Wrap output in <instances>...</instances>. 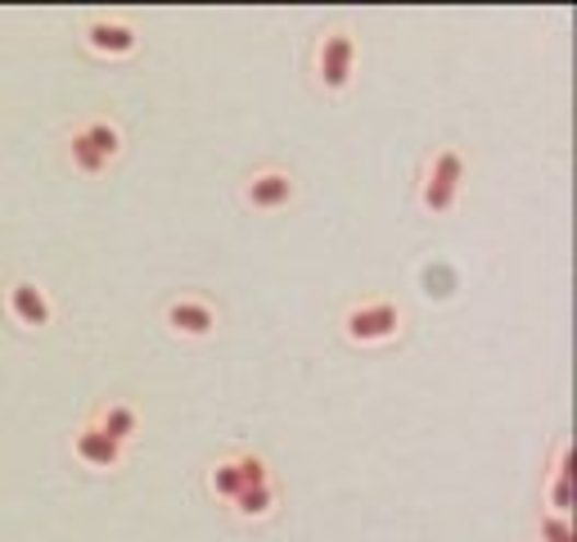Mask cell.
<instances>
[{
    "label": "cell",
    "instance_id": "6da1fadb",
    "mask_svg": "<svg viewBox=\"0 0 577 542\" xmlns=\"http://www.w3.org/2000/svg\"><path fill=\"white\" fill-rule=\"evenodd\" d=\"M470 186V154L460 145H438V150L425 154V168H419L415 181V199L429 217H451L465 199Z\"/></svg>",
    "mask_w": 577,
    "mask_h": 542
},
{
    "label": "cell",
    "instance_id": "7a4b0ae2",
    "mask_svg": "<svg viewBox=\"0 0 577 542\" xmlns=\"http://www.w3.org/2000/svg\"><path fill=\"white\" fill-rule=\"evenodd\" d=\"M361 68V36L348 23H330L312 42V87L321 95H348Z\"/></svg>",
    "mask_w": 577,
    "mask_h": 542
},
{
    "label": "cell",
    "instance_id": "3957f363",
    "mask_svg": "<svg viewBox=\"0 0 577 542\" xmlns=\"http://www.w3.org/2000/svg\"><path fill=\"white\" fill-rule=\"evenodd\" d=\"M123 150H127V136H123L118 118H108V114L77 123L64 140V159L77 176H104L113 163L123 159Z\"/></svg>",
    "mask_w": 577,
    "mask_h": 542
},
{
    "label": "cell",
    "instance_id": "277c9868",
    "mask_svg": "<svg viewBox=\"0 0 577 542\" xmlns=\"http://www.w3.org/2000/svg\"><path fill=\"white\" fill-rule=\"evenodd\" d=\"M338 331L353 348H383V344H397L406 335V308L397 299H357L343 308L338 316Z\"/></svg>",
    "mask_w": 577,
    "mask_h": 542
},
{
    "label": "cell",
    "instance_id": "5b68a950",
    "mask_svg": "<svg viewBox=\"0 0 577 542\" xmlns=\"http://www.w3.org/2000/svg\"><path fill=\"white\" fill-rule=\"evenodd\" d=\"M240 204L253 208V212H285L289 204H298V176L280 163L253 168L240 181Z\"/></svg>",
    "mask_w": 577,
    "mask_h": 542
},
{
    "label": "cell",
    "instance_id": "8992f818",
    "mask_svg": "<svg viewBox=\"0 0 577 542\" xmlns=\"http://www.w3.org/2000/svg\"><path fill=\"white\" fill-rule=\"evenodd\" d=\"M82 46L95 59H113V64H118V59H131L140 50V32L123 14H91L82 23Z\"/></svg>",
    "mask_w": 577,
    "mask_h": 542
},
{
    "label": "cell",
    "instance_id": "52a82bcc",
    "mask_svg": "<svg viewBox=\"0 0 577 542\" xmlns=\"http://www.w3.org/2000/svg\"><path fill=\"white\" fill-rule=\"evenodd\" d=\"M5 316L19 325V331H32V335H42L55 325V303L46 295V285L42 280H32V276H19L5 285Z\"/></svg>",
    "mask_w": 577,
    "mask_h": 542
},
{
    "label": "cell",
    "instance_id": "ba28073f",
    "mask_svg": "<svg viewBox=\"0 0 577 542\" xmlns=\"http://www.w3.org/2000/svg\"><path fill=\"white\" fill-rule=\"evenodd\" d=\"M163 321L176 339H212L217 325H221V312L204 295H176V299H168Z\"/></svg>",
    "mask_w": 577,
    "mask_h": 542
},
{
    "label": "cell",
    "instance_id": "9c48e42d",
    "mask_svg": "<svg viewBox=\"0 0 577 542\" xmlns=\"http://www.w3.org/2000/svg\"><path fill=\"white\" fill-rule=\"evenodd\" d=\"M72 457L82 461L86 470H100V475H113V470L127 465V448L113 443L95 420H82V425L72 429Z\"/></svg>",
    "mask_w": 577,
    "mask_h": 542
},
{
    "label": "cell",
    "instance_id": "30bf717a",
    "mask_svg": "<svg viewBox=\"0 0 577 542\" xmlns=\"http://www.w3.org/2000/svg\"><path fill=\"white\" fill-rule=\"evenodd\" d=\"M113 443H123V448H131V439L140 434V412L131 407V403H123V397H113V403H104V407H95V416H91Z\"/></svg>",
    "mask_w": 577,
    "mask_h": 542
},
{
    "label": "cell",
    "instance_id": "8fae6325",
    "mask_svg": "<svg viewBox=\"0 0 577 542\" xmlns=\"http://www.w3.org/2000/svg\"><path fill=\"white\" fill-rule=\"evenodd\" d=\"M204 488H208V497H217V501H235L240 493H244V480H240V465H235V452L230 457H217L212 465H208V475H204Z\"/></svg>",
    "mask_w": 577,
    "mask_h": 542
},
{
    "label": "cell",
    "instance_id": "7c38bea8",
    "mask_svg": "<svg viewBox=\"0 0 577 542\" xmlns=\"http://www.w3.org/2000/svg\"><path fill=\"white\" fill-rule=\"evenodd\" d=\"M276 506H280V488H276V480H272V484L244 488L235 501H230V511H235L240 520H272Z\"/></svg>",
    "mask_w": 577,
    "mask_h": 542
},
{
    "label": "cell",
    "instance_id": "4fadbf2b",
    "mask_svg": "<svg viewBox=\"0 0 577 542\" xmlns=\"http://www.w3.org/2000/svg\"><path fill=\"white\" fill-rule=\"evenodd\" d=\"M568 443H559L555 448V465H551V493H546V506L555 516H568V506H573V497H568Z\"/></svg>",
    "mask_w": 577,
    "mask_h": 542
},
{
    "label": "cell",
    "instance_id": "5bb4252c",
    "mask_svg": "<svg viewBox=\"0 0 577 542\" xmlns=\"http://www.w3.org/2000/svg\"><path fill=\"white\" fill-rule=\"evenodd\" d=\"M235 465H240V480H244V488L272 484V465H266V457H262V452L244 448V452H235Z\"/></svg>",
    "mask_w": 577,
    "mask_h": 542
},
{
    "label": "cell",
    "instance_id": "9a60e30c",
    "mask_svg": "<svg viewBox=\"0 0 577 542\" xmlns=\"http://www.w3.org/2000/svg\"><path fill=\"white\" fill-rule=\"evenodd\" d=\"M536 533H542V542H573V520L568 516H555V511H542V520H536Z\"/></svg>",
    "mask_w": 577,
    "mask_h": 542
}]
</instances>
